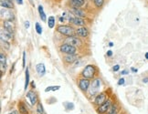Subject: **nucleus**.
<instances>
[{
	"label": "nucleus",
	"instance_id": "1",
	"mask_svg": "<svg viewBox=\"0 0 148 114\" xmlns=\"http://www.w3.org/2000/svg\"><path fill=\"white\" fill-rule=\"evenodd\" d=\"M101 79L100 78H94L92 79V81L90 83V87L89 89V94L90 96H92V97H96L99 94V90L101 88Z\"/></svg>",
	"mask_w": 148,
	"mask_h": 114
},
{
	"label": "nucleus",
	"instance_id": "2",
	"mask_svg": "<svg viewBox=\"0 0 148 114\" xmlns=\"http://www.w3.org/2000/svg\"><path fill=\"white\" fill-rule=\"evenodd\" d=\"M56 29L59 33H60L61 35L67 36V37L74 36V34L76 33L75 29H74L71 26H68V25H59L57 27Z\"/></svg>",
	"mask_w": 148,
	"mask_h": 114
},
{
	"label": "nucleus",
	"instance_id": "3",
	"mask_svg": "<svg viewBox=\"0 0 148 114\" xmlns=\"http://www.w3.org/2000/svg\"><path fill=\"white\" fill-rule=\"evenodd\" d=\"M96 71H97V70H96V67L94 65H87L83 68L82 72V77L89 79H94L96 75Z\"/></svg>",
	"mask_w": 148,
	"mask_h": 114
},
{
	"label": "nucleus",
	"instance_id": "4",
	"mask_svg": "<svg viewBox=\"0 0 148 114\" xmlns=\"http://www.w3.org/2000/svg\"><path fill=\"white\" fill-rule=\"evenodd\" d=\"M60 51L61 53H63L65 55L68 54H76L77 53V48L73 47V46L67 44V43H63L60 46Z\"/></svg>",
	"mask_w": 148,
	"mask_h": 114
},
{
	"label": "nucleus",
	"instance_id": "5",
	"mask_svg": "<svg viewBox=\"0 0 148 114\" xmlns=\"http://www.w3.org/2000/svg\"><path fill=\"white\" fill-rule=\"evenodd\" d=\"M69 22L71 23V25L73 26H76L77 27H84L86 25V21L84 20V18H78V16H74L71 14L69 15Z\"/></svg>",
	"mask_w": 148,
	"mask_h": 114
},
{
	"label": "nucleus",
	"instance_id": "6",
	"mask_svg": "<svg viewBox=\"0 0 148 114\" xmlns=\"http://www.w3.org/2000/svg\"><path fill=\"white\" fill-rule=\"evenodd\" d=\"M0 14H1V18L3 20H12V21L15 20V15L11 9L1 8Z\"/></svg>",
	"mask_w": 148,
	"mask_h": 114
},
{
	"label": "nucleus",
	"instance_id": "7",
	"mask_svg": "<svg viewBox=\"0 0 148 114\" xmlns=\"http://www.w3.org/2000/svg\"><path fill=\"white\" fill-rule=\"evenodd\" d=\"M64 43L70 44V45L73 46V47H75V48L82 47V42L81 39H79V38L75 37V36H71V37L66 38L65 40H64Z\"/></svg>",
	"mask_w": 148,
	"mask_h": 114
},
{
	"label": "nucleus",
	"instance_id": "8",
	"mask_svg": "<svg viewBox=\"0 0 148 114\" xmlns=\"http://www.w3.org/2000/svg\"><path fill=\"white\" fill-rule=\"evenodd\" d=\"M90 83H92V81L89 79L82 78L81 79H79V88L83 92H87L90 87Z\"/></svg>",
	"mask_w": 148,
	"mask_h": 114
},
{
	"label": "nucleus",
	"instance_id": "9",
	"mask_svg": "<svg viewBox=\"0 0 148 114\" xmlns=\"http://www.w3.org/2000/svg\"><path fill=\"white\" fill-rule=\"evenodd\" d=\"M107 97H108V93L107 91H102V92L99 93L97 96L95 97L94 99V104L97 105V106H100L101 105L103 102H105L107 100Z\"/></svg>",
	"mask_w": 148,
	"mask_h": 114
},
{
	"label": "nucleus",
	"instance_id": "10",
	"mask_svg": "<svg viewBox=\"0 0 148 114\" xmlns=\"http://www.w3.org/2000/svg\"><path fill=\"white\" fill-rule=\"evenodd\" d=\"M112 104V100H107L105 102H103V103L97 108V112L99 114H104V113L108 112V111H109V109L111 108Z\"/></svg>",
	"mask_w": 148,
	"mask_h": 114
},
{
	"label": "nucleus",
	"instance_id": "11",
	"mask_svg": "<svg viewBox=\"0 0 148 114\" xmlns=\"http://www.w3.org/2000/svg\"><path fill=\"white\" fill-rule=\"evenodd\" d=\"M3 28L5 30H8V32L12 33L14 35L15 30H16V25L14 21L12 20H3Z\"/></svg>",
	"mask_w": 148,
	"mask_h": 114
},
{
	"label": "nucleus",
	"instance_id": "12",
	"mask_svg": "<svg viewBox=\"0 0 148 114\" xmlns=\"http://www.w3.org/2000/svg\"><path fill=\"white\" fill-rule=\"evenodd\" d=\"M70 13L74 16H78V18H86V13H85V11L82 8H70Z\"/></svg>",
	"mask_w": 148,
	"mask_h": 114
},
{
	"label": "nucleus",
	"instance_id": "13",
	"mask_svg": "<svg viewBox=\"0 0 148 114\" xmlns=\"http://www.w3.org/2000/svg\"><path fill=\"white\" fill-rule=\"evenodd\" d=\"M78 59V56L76 54H68L63 57V61L67 65L73 64L74 62H76Z\"/></svg>",
	"mask_w": 148,
	"mask_h": 114
},
{
	"label": "nucleus",
	"instance_id": "14",
	"mask_svg": "<svg viewBox=\"0 0 148 114\" xmlns=\"http://www.w3.org/2000/svg\"><path fill=\"white\" fill-rule=\"evenodd\" d=\"M76 34L81 38H88L90 32L86 27H79L76 29Z\"/></svg>",
	"mask_w": 148,
	"mask_h": 114
},
{
	"label": "nucleus",
	"instance_id": "15",
	"mask_svg": "<svg viewBox=\"0 0 148 114\" xmlns=\"http://www.w3.org/2000/svg\"><path fill=\"white\" fill-rule=\"evenodd\" d=\"M27 97L28 98V100H30L31 105H35L38 102V94L35 92L34 90H29L27 93Z\"/></svg>",
	"mask_w": 148,
	"mask_h": 114
},
{
	"label": "nucleus",
	"instance_id": "16",
	"mask_svg": "<svg viewBox=\"0 0 148 114\" xmlns=\"http://www.w3.org/2000/svg\"><path fill=\"white\" fill-rule=\"evenodd\" d=\"M86 3V0H69V5L71 8H82Z\"/></svg>",
	"mask_w": 148,
	"mask_h": 114
},
{
	"label": "nucleus",
	"instance_id": "17",
	"mask_svg": "<svg viewBox=\"0 0 148 114\" xmlns=\"http://www.w3.org/2000/svg\"><path fill=\"white\" fill-rule=\"evenodd\" d=\"M0 36H1V40H5V41H8L10 39L13 38V34L8 32V30L4 29V28H2L1 29V32H0Z\"/></svg>",
	"mask_w": 148,
	"mask_h": 114
},
{
	"label": "nucleus",
	"instance_id": "18",
	"mask_svg": "<svg viewBox=\"0 0 148 114\" xmlns=\"http://www.w3.org/2000/svg\"><path fill=\"white\" fill-rule=\"evenodd\" d=\"M36 70H37L38 74L40 77H43L45 75V73H46V67H45L43 63H38L36 66Z\"/></svg>",
	"mask_w": 148,
	"mask_h": 114
},
{
	"label": "nucleus",
	"instance_id": "19",
	"mask_svg": "<svg viewBox=\"0 0 148 114\" xmlns=\"http://www.w3.org/2000/svg\"><path fill=\"white\" fill-rule=\"evenodd\" d=\"M0 5H1V8H8V9L14 8L13 2L9 1V0H1V1H0Z\"/></svg>",
	"mask_w": 148,
	"mask_h": 114
},
{
	"label": "nucleus",
	"instance_id": "20",
	"mask_svg": "<svg viewBox=\"0 0 148 114\" xmlns=\"http://www.w3.org/2000/svg\"><path fill=\"white\" fill-rule=\"evenodd\" d=\"M0 65H1L2 73H4V70H5V68H7V58L3 52L0 53Z\"/></svg>",
	"mask_w": 148,
	"mask_h": 114
},
{
	"label": "nucleus",
	"instance_id": "21",
	"mask_svg": "<svg viewBox=\"0 0 148 114\" xmlns=\"http://www.w3.org/2000/svg\"><path fill=\"white\" fill-rule=\"evenodd\" d=\"M38 11L39 18H40V19H41L43 22H46V21H47V16H46V13L44 12L43 7H42L41 5H38Z\"/></svg>",
	"mask_w": 148,
	"mask_h": 114
},
{
	"label": "nucleus",
	"instance_id": "22",
	"mask_svg": "<svg viewBox=\"0 0 148 114\" xmlns=\"http://www.w3.org/2000/svg\"><path fill=\"white\" fill-rule=\"evenodd\" d=\"M18 111H19L20 114H28L27 108V106L25 105V103L23 101H20L18 103Z\"/></svg>",
	"mask_w": 148,
	"mask_h": 114
},
{
	"label": "nucleus",
	"instance_id": "23",
	"mask_svg": "<svg viewBox=\"0 0 148 114\" xmlns=\"http://www.w3.org/2000/svg\"><path fill=\"white\" fill-rule=\"evenodd\" d=\"M25 90H27L28 85H29L30 79H29V71H28V68H27L26 72H25Z\"/></svg>",
	"mask_w": 148,
	"mask_h": 114
},
{
	"label": "nucleus",
	"instance_id": "24",
	"mask_svg": "<svg viewBox=\"0 0 148 114\" xmlns=\"http://www.w3.org/2000/svg\"><path fill=\"white\" fill-rule=\"evenodd\" d=\"M117 112H118V106L116 103H114V104H112L107 114H117Z\"/></svg>",
	"mask_w": 148,
	"mask_h": 114
},
{
	"label": "nucleus",
	"instance_id": "25",
	"mask_svg": "<svg viewBox=\"0 0 148 114\" xmlns=\"http://www.w3.org/2000/svg\"><path fill=\"white\" fill-rule=\"evenodd\" d=\"M56 24V19L53 16H49V19H48V26L49 28H53L55 27Z\"/></svg>",
	"mask_w": 148,
	"mask_h": 114
},
{
	"label": "nucleus",
	"instance_id": "26",
	"mask_svg": "<svg viewBox=\"0 0 148 114\" xmlns=\"http://www.w3.org/2000/svg\"><path fill=\"white\" fill-rule=\"evenodd\" d=\"M93 4L97 8H101L104 5V0H93Z\"/></svg>",
	"mask_w": 148,
	"mask_h": 114
},
{
	"label": "nucleus",
	"instance_id": "27",
	"mask_svg": "<svg viewBox=\"0 0 148 114\" xmlns=\"http://www.w3.org/2000/svg\"><path fill=\"white\" fill-rule=\"evenodd\" d=\"M44 111H43V107L41 105L40 102H38L37 103V114H43Z\"/></svg>",
	"mask_w": 148,
	"mask_h": 114
},
{
	"label": "nucleus",
	"instance_id": "28",
	"mask_svg": "<svg viewBox=\"0 0 148 114\" xmlns=\"http://www.w3.org/2000/svg\"><path fill=\"white\" fill-rule=\"evenodd\" d=\"M60 89V86H50L45 89V91H46V92H48V91H56Z\"/></svg>",
	"mask_w": 148,
	"mask_h": 114
},
{
	"label": "nucleus",
	"instance_id": "29",
	"mask_svg": "<svg viewBox=\"0 0 148 114\" xmlns=\"http://www.w3.org/2000/svg\"><path fill=\"white\" fill-rule=\"evenodd\" d=\"M64 105H65V108L67 111H71V110L74 109V104L71 103V102H65Z\"/></svg>",
	"mask_w": 148,
	"mask_h": 114
},
{
	"label": "nucleus",
	"instance_id": "30",
	"mask_svg": "<svg viewBox=\"0 0 148 114\" xmlns=\"http://www.w3.org/2000/svg\"><path fill=\"white\" fill-rule=\"evenodd\" d=\"M35 27H36V31H37V33L38 34V35H41L42 34V27H41V26L39 25V23H36V25H35Z\"/></svg>",
	"mask_w": 148,
	"mask_h": 114
},
{
	"label": "nucleus",
	"instance_id": "31",
	"mask_svg": "<svg viewBox=\"0 0 148 114\" xmlns=\"http://www.w3.org/2000/svg\"><path fill=\"white\" fill-rule=\"evenodd\" d=\"M1 44H2V47L5 48V49L8 50L10 48V43L8 41H5V40H1Z\"/></svg>",
	"mask_w": 148,
	"mask_h": 114
},
{
	"label": "nucleus",
	"instance_id": "32",
	"mask_svg": "<svg viewBox=\"0 0 148 114\" xmlns=\"http://www.w3.org/2000/svg\"><path fill=\"white\" fill-rule=\"evenodd\" d=\"M23 63H22V66H23V68L26 67V52H23Z\"/></svg>",
	"mask_w": 148,
	"mask_h": 114
},
{
	"label": "nucleus",
	"instance_id": "33",
	"mask_svg": "<svg viewBox=\"0 0 148 114\" xmlns=\"http://www.w3.org/2000/svg\"><path fill=\"white\" fill-rule=\"evenodd\" d=\"M124 81H125V79H119V81H118V85H119V86H121V85H123L124 84Z\"/></svg>",
	"mask_w": 148,
	"mask_h": 114
},
{
	"label": "nucleus",
	"instance_id": "34",
	"mask_svg": "<svg viewBox=\"0 0 148 114\" xmlns=\"http://www.w3.org/2000/svg\"><path fill=\"white\" fill-rule=\"evenodd\" d=\"M119 70H120V66H119V65H115V66H113V68H112V70L114 72L118 71Z\"/></svg>",
	"mask_w": 148,
	"mask_h": 114
},
{
	"label": "nucleus",
	"instance_id": "35",
	"mask_svg": "<svg viewBox=\"0 0 148 114\" xmlns=\"http://www.w3.org/2000/svg\"><path fill=\"white\" fill-rule=\"evenodd\" d=\"M24 26H25V28H27H27L28 27H29V21H25V23H24Z\"/></svg>",
	"mask_w": 148,
	"mask_h": 114
},
{
	"label": "nucleus",
	"instance_id": "36",
	"mask_svg": "<svg viewBox=\"0 0 148 114\" xmlns=\"http://www.w3.org/2000/svg\"><path fill=\"white\" fill-rule=\"evenodd\" d=\"M112 55V50H108L107 51V56L108 57H111Z\"/></svg>",
	"mask_w": 148,
	"mask_h": 114
},
{
	"label": "nucleus",
	"instance_id": "37",
	"mask_svg": "<svg viewBox=\"0 0 148 114\" xmlns=\"http://www.w3.org/2000/svg\"><path fill=\"white\" fill-rule=\"evenodd\" d=\"M64 21H65V18H64V16H60V23H62V22L64 23Z\"/></svg>",
	"mask_w": 148,
	"mask_h": 114
},
{
	"label": "nucleus",
	"instance_id": "38",
	"mask_svg": "<svg viewBox=\"0 0 148 114\" xmlns=\"http://www.w3.org/2000/svg\"><path fill=\"white\" fill-rule=\"evenodd\" d=\"M16 2L18 5H23V0H16Z\"/></svg>",
	"mask_w": 148,
	"mask_h": 114
},
{
	"label": "nucleus",
	"instance_id": "39",
	"mask_svg": "<svg viewBox=\"0 0 148 114\" xmlns=\"http://www.w3.org/2000/svg\"><path fill=\"white\" fill-rule=\"evenodd\" d=\"M121 74H123V75H126V74H128V71L127 70H123L121 72Z\"/></svg>",
	"mask_w": 148,
	"mask_h": 114
},
{
	"label": "nucleus",
	"instance_id": "40",
	"mask_svg": "<svg viewBox=\"0 0 148 114\" xmlns=\"http://www.w3.org/2000/svg\"><path fill=\"white\" fill-rule=\"evenodd\" d=\"M143 82H144V83H147V82H148V78L143 79Z\"/></svg>",
	"mask_w": 148,
	"mask_h": 114
},
{
	"label": "nucleus",
	"instance_id": "41",
	"mask_svg": "<svg viewBox=\"0 0 148 114\" xmlns=\"http://www.w3.org/2000/svg\"><path fill=\"white\" fill-rule=\"evenodd\" d=\"M8 114H18V111H12L11 113H8Z\"/></svg>",
	"mask_w": 148,
	"mask_h": 114
},
{
	"label": "nucleus",
	"instance_id": "42",
	"mask_svg": "<svg viewBox=\"0 0 148 114\" xmlns=\"http://www.w3.org/2000/svg\"><path fill=\"white\" fill-rule=\"evenodd\" d=\"M31 87H32V88H34V89H35V83H34L33 81H32V83H31Z\"/></svg>",
	"mask_w": 148,
	"mask_h": 114
},
{
	"label": "nucleus",
	"instance_id": "43",
	"mask_svg": "<svg viewBox=\"0 0 148 114\" xmlns=\"http://www.w3.org/2000/svg\"><path fill=\"white\" fill-rule=\"evenodd\" d=\"M145 59H148V52H146V53H145Z\"/></svg>",
	"mask_w": 148,
	"mask_h": 114
},
{
	"label": "nucleus",
	"instance_id": "44",
	"mask_svg": "<svg viewBox=\"0 0 148 114\" xmlns=\"http://www.w3.org/2000/svg\"><path fill=\"white\" fill-rule=\"evenodd\" d=\"M132 71H134V72H137V70H135V68H132Z\"/></svg>",
	"mask_w": 148,
	"mask_h": 114
},
{
	"label": "nucleus",
	"instance_id": "45",
	"mask_svg": "<svg viewBox=\"0 0 148 114\" xmlns=\"http://www.w3.org/2000/svg\"><path fill=\"white\" fill-rule=\"evenodd\" d=\"M109 46H110V47H112V46H113V43H112V42H110V43H109Z\"/></svg>",
	"mask_w": 148,
	"mask_h": 114
},
{
	"label": "nucleus",
	"instance_id": "46",
	"mask_svg": "<svg viewBox=\"0 0 148 114\" xmlns=\"http://www.w3.org/2000/svg\"><path fill=\"white\" fill-rule=\"evenodd\" d=\"M29 2H30V4H31L32 5H34V3H33V0H29Z\"/></svg>",
	"mask_w": 148,
	"mask_h": 114
}]
</instances>
